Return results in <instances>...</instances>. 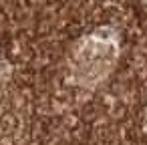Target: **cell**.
<instances>
[{"instance_id": "6da1fadb", "label": "cell", "mask_w": 147, "mask_h": 145, "mask_svg": "<svg viewBox=\"0 0 147 145\" xmlns=\"http://www.w3.org/2000/svg\"><path fill=\"white\" fill-rule=\"evenodd\" d=\"M143 2H145V4H147V0H143Z\"/></svg>"}]
</instances>
